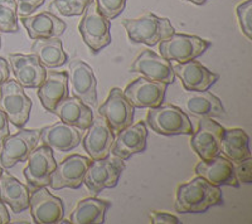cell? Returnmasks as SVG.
Instances as JSON below:
<instances>
[{"label":"cell","instance_id":"obj_1","mask_svg":"<svg viewBox=\"0 0 252 224\" xmlns=\"http://www.w3.org/2000/svg\"><path fill=\"white\" fill-rule=\"evenodd\" d=\"M223 204V196L220 187L209 184L198 176L177 189L175 209L179 213H204L208 208Z\"/></svg>","mask_w":252,"mask_h":224},{"label":"cell","instance_id":"obj_2","mask_svg":"<svg viewBox=\"0 0 252 224\" xmlns=\"http://www.w3.org/2000/svg\"><path fill=\"white\" fill-rule=\"evenodd\" d=\"M123 26L132 43H143L154 47L175 33L168 18L145 13L136 19H124Z\"/></svg>","mask_w":252,"mask_h":224},{"label":"cell","instance_id":"obj_3","mask_svg":"<svg viewBox=\"0 0 252 224\" xmlns=\"http://www.w3.org/2000/svg\"><path fill=\"white\" fill-rule=\"evenodd\" d=\"M146 124L159 135H192L193 125L181 107L163 105L149 109Z\"/></svg>","mask_w":252,"mask_h":224},{"label":"cell","instance_id":"obj_4","mask_svg":"<svg viewBox=\"0 0 252 224\" xmlns=\"http://www.w3.org/2000/svg\"><path fill=\"white\" fill-rule=\"evenodd\" d=\"M110 27V20L98 12L94 0L83 12V17L78 24V32L90 51L96 55L111 43Z\"/></svg>","mask_w":252,"mask_h":224},{"label":"cell","instance_id":"obj_5","mask_svg":"<svg viewBox=\"0 0 252 224\" xmlns=\"http://www.w3.org/2000/svg\"><path fill=\"white\" fill-rule=\"evenodd\" d=\"M124 170L125 163L120 158L109 155L103 159H94L87 168L83 183L90 192L97 196L107 188L116 187Z\"/></svg>","mask_w":252,"mask_h":224},{"label":"cell","instance_id":"obj_6","mask_svg":"<svg viewBox=\"0 0 252 224\" xmlns=\"http://www.w3.org/2000/svg\"><path fill=\"white\" fill-rule=\"evenodd\" d=\"M33 102L24 92V87L20 86L15 80H8L0 86V107L15 127H24L29 118Z\"/></svg>","mask_w":252,"mask_h":224},{"label":"cell","instance_id":"obj_7","mask_svg":"<svg viewBox=\"0 0 252 224\" xmlns=\"http://www.w3.org/2000/svg\"><path fill=\"white\" fill-rule=\"evenodd\" d=\"M211 47V42L197 35L173 34L166 39L161 40L159 51L161 57L166 60H175L178 63H186L203 55Z\"/></svg>","mask_w":252,"mask_h":224},{"label":"cell","instance_id":"obj_8","mask_svg":"<svg viewBox=\"0 0 252 224\" xmlns=\"http://www.w3.org/2000/svg\"><path fill=\"white\" fill-rule=\"evenodd\" d=\"M39 140L40 130H27L22 127L14 135H8L1 146V165L5 169H10L18 163L27 161L31 152L38 146Z\"/></svg>","mask_w":252,"mask_h":224},{"label":"cell","instance_id":"obj_9","mask_svg":"<svg viewBox=\"0 0 252 224\" xmlns=\"http://www.w3.org/2000/svg\"><path fill=\"white\" fill-rule=\"evenodd\" d=\"M28 164L24 168V176L27 180V187L29 192L42 187H48L51 183V176L56 169V159L53 156V150L51 147H35L27 159Z\"/></svg>","mask_w":252,"mask_h":224},{"label":"cell","instance_id":"obj_10","mask_svg":"<svg viewBox=\"0 0 252 224\" xmlns=\"http://www.w3.org/2000/svg\"><path fill=\"white\" fill-rule=\"evenodd\" d=\"M168 84L146 77H139L126 86L123 93L125 98L136 109H152L160 106L165 98Z\"/></svg>","mask_w":252,"mask_h":224},{"label":"cell","instance_id":"obj_11","mask_svg":"<svg viewBox=\"0 0 252 224\" xmlns=\"http://www.w3.org/2000/svg\"><path fill=\"white\" fill-rule=\"evenodd\" d=\"M68 86L73 97H77L87 106H97V80L94 69L83 60L75 59L69 64Z\"/></svg>","mask_w":252,"mask_h":224},{"label":"cell","instance_id":"obj_12","mask_svg":"<svg viewBox=\"0 0 252 224\" xmlns=\"http://www.w3.org/2000/svg\"><path fill=\"white\" fill-rule=\"evenodd\" d=\"M98 113L112 131L119 132L132 124L135 107L126 100L123 91L115 87L110 91L105 104L98 107Z\"/></svg>","mask_w":252,"mask_h":224},{"label":"cell","instance_id":"obj_13","mask_svg":"<svg viewBox=\"0 0 252 224\" xmlns=\"http://www.w3.org/2000/svg\"><path fill=\"white\" fill-rule=\"evenodd\" d=\"M224 127L209 117H201L198 130L193 132L190 146L202 160H209L220 154V141Z\"/></svg>","mask_w":252,"mask_h":224},{"label":"cell","instance_id":"obj_14","mask_svg":"<svg viewBox=\"0 0 252 224\" xmlns=\"http://www.w3.org/2000/svg\"><path fill=\"white\" fill-rule=\"evenodd\" d=\"M91 159L86 156L73 154L68 156L60 164L56 165L51 176L52 189L58 190L63 188H71V189H78L83 184L85 174L89 168Z\"/></svg>","mask_w":252,"mask_h":224},{"label":"cell","instance_id":"obj_15","mask_svg":"<svg viewBox=\"0 0 252 224\" xmlns=\"http://www.w3.org/2000/svg\"><path fill=\"white\" fill-rule=\"evenodd\" d=\"M29 208L34 223H58L64 217L62 199L52 196L46 187L38 188L29 196Z\"/></svg>","mask_w":252,"mask_h":224},{"label":"cell","instance_id":"obj_16","mask_svg":"<svg viewBox=\"0 0 252 224\" xmlns=\"http://www.w3.org/2000/svg\"><path fill=\"white\" fill-rule=\"evenodd\" d=\"M131 72L140 73L143 77L153 81H159L166 84H173L175 81L172 62L150 49H144L132 63Z\"/></svg>","mask_w":252,"mask_h":224},{"label":"cell","instance_id":"obj_17","mask_svg":"<svg viewBox=\"0 0 252 224\" xmlns=\"http://www.w3.org/2000/svg\"><path fill=\"white\" fill-rule=\"evenodd\" d=\"M9 60L12 71L15 76V81L24 88H38L43 84L47 71L39 62L38 57L33 53L9 55Z\"/></svg>","mask_w":252,"mask_h":224},{"label":"cell","instance_id":"obj_18","mask_svg":"<svg viewBox=\"0 0 252 224\" xmlns=\"http://www.w3.org/2000/svg\"><path fill=\"white\" fill-rule=\"evenodd\" d=\"M195 174L216 187H240L235 175V164L226 156L217 155L209 160H202L195 165Z\"/></svg>","mask_w":252,"mask_h":224},{"label":"cell","instance_id":"obj_19","mask_svg":"<svg viewBox=\"0 0 252 224\" xmlns=\"http://www.w3.org/2000/svg\"><path fill=\"white\" fill-rule=\"evenodd\" d=\"M146 139L148 129L145 122L140 121L138 124L130 125L118 132L111 146L112 155L126 160L135 154L144 152L146 149Z\"/></svg>","mask_w":252,"mask_h":224},{"label":"cell","instance_id":"obj_20","mask_svg":"<svg viewBox=\"0 0 252 224\" xmlns=\"http://www.w3.org/2000/svg\"><path fill=\"white\" fill-rule=\"evenodd\" d=\"M174 75L182 81L184 89L192 91H207L216 84L220 76L209 71L197 60H189L186 63H178L173 66Z\"/></svg>","mask_w":252,"mask_h":224},{"label":"cell","instance_id":"obj_21","mask_svg":"<svg viewBox=\"0 0 252 224\" xmlns=\"http://www.w3.org/2000/svg\"><path fill=\"white\" fill-rule=\"evenodd\" d=\"M81 130L63 121L40 130V140L53 151L68 152L81 142Z\"/></svg>","mask_w":252,"mask_h":224},{"label":"cell","instance_id":"obj_22","mask_svg":"<svg viewBox=\"0 0 252 224\" xmlns=\"http://www.w3.org/2000/svg\"><path fill=\"white\" fill-rule=\"evenodd\" d=\"M182 109L197 117H224L226 110L218 97L208 91H192L178 101Z\"/></svg>","mask_w":252,"mask_h":224},{"label":"cell","instance_id":"obj_23","mask_svg":"<svg viewBox=\"0 0 252 224\" xmlns=\"http://www.w3.org/2000/svg\"><path fill=\"white\" fill-rule=\"evenodd\" d=\"M114 140V131L110 129L106 121L103 118H97L92 121V124L87 129V134L82 141L83 149L92 160L103 159L110 155Z\"/></svg>","mask_w":252,"mask_h":224},{"label":"cell","instance_id":"obj_24","mask_svg":"<svg viewBox=\"0 0 252 224\" xmlns=\"http://www.w3.org/2000/svg\"><path fill=\"white\" fill-rule=\"evenodd\" d=\"M20 22L27 29L29 38L33 40L58 38L66 32L67 29V24L63 20L49 12L20 17Z\"/></svg>","mask_w":252,"mask_h":224},{"label":"cell","instance_id":"obj_25","mask_svg":"<svg viewBox=\"0 0 252 224\" xmlns=\"http://www.w3.org/2000/svg\"><path fill=\"white\" fill-rule=\"evenodd\" d=\"M69 96L68 72L48 71L43 84L38 87V97L48 112H53L58 102Z\"/></svg>","mask_w":252,"mask_h":224},{"label":"cell","instance_id":"obj_26","mask_svg":"<svg viewBox=\"0 0 252 224\" xmlns=\"http://www.w3.org/2000/svg\"><path fill=\"white\" fill-rule=\"evenodd\" d=\"M52 113L58 116L63 122L80 130H87L94 121V113L90 106L83 104L80 98L69 96L58 102Z\"/></svg>","mask_w":252,"mask_h":224},{"label":"cell","instance_id":"obj_27","mask_svg":"<svg viewBox=\"0 0 252 224\" xmlns=\"http://www.w3.org/2000/svg\"><path fill=\"white\" fill-rule=\"evenodd\" d=\"M29 196L31 192L28 187L3 170L0 176V200H3L18 214L29 208Z\"/></svg>","mask_w":252,"mask_h":224},{"label":"cell","instance_id":"obj_28","mask_svg":"<svg viewBox=\"0 0 252 224\" xmlns=\"http://www.w3.org/2000/svg\"><path fill=\"white\" fill-rule=\"evenodd\" d=\"M31 51L37 56L40 63L48 68L62 67L68 62V56L63 49L62 40L58 38L35 39Z\"/></svg>","mask_w":252,"mask_h":224},{"label":"cell","instance_id":"obj_29","mask_svg":"<svg viewBox=\"0 0 252 224\" xmlns=\"http://www.w3.org/2000/svg\"><path fill=\"white\" fill-rule=\"evenodd\" d=\"M249 135L242 129L224 130L220 141V152L233 163H240L251 158Z\"/></svg>","mask_w":252,"mask_h":224},{"label":"cell","instance_id":"obj_30","mask_svg":"<svg viewBox=\"0 0 252 224\" xmlns=\"http://www.w3.org/2000/svg\"><path fill=\"white\" fill-rule=\"evenodd\" d=\"M111 203L97 198H86L81 200L72 212L69 222L73 224L105 223V216Z\"/></svg>","mask_w":252,"mask_h":224},{"label":"cell","instance_id":"obj_31","mask_svg":"<svg viewBox=\"0 0 252 224\" xmlns=\"http://www.w3.org/2000/svg\"><path fill=\"white\" fill-rule=\"evenodd\" d=\"M0 32H19L17 0H0Z\"/></svg>","mask_w":252,"mask_h":224},{"label":"cell","instance_id":"obj_32","mask_svg":"<svg viewBox=\"0 0 252 224\" xmlns=\"http://www.w3.org/2000/svg\"><path fill=\"white\" fill-rule=\"evenodd\" d=\"M92 1L94 0H53L49 8L56 9L64 17H76L83 14Z\"/></svg>","mask_w":252,"mask_h":224},{"label":"cell","instance_id":"obj_33","mask_svg":"<svg viewBox=\"0 0 252 224\" xmlns=\"http://www.w3.org/2000/svg\"><path fill=\"white\" fill-rule=\"evenodd\" d=\"M237 18L241 30L249 40H252V0H246L237 6Z\"/></svg>","mask_w":252,"mask_h":224},{"label":"cell","instance_id":"obj_34","mask_svg":"<svg viewBox=\"0 0 252 224\" xmlns=\"http://www.w3.org/2000/svg\"><path fill=\"white\" fill-rule=\"evenodd\" d=\"M126 1L127 0H94L98 12L109 20L115 19L124 12Z\"/></svg>","mask_w":252,"mask_h":224},{"label":"cell","instance_id":"obj_35","mask_svg":"<svg viewBox=\"0 0 252 224\" xmlns=\"http://www.w3.org/2000/svg\"><path fill=\"white\" fill-rule=\"evenodd\" d=\"M235 175L238 183H245V184H250V183H252L251 158L245 159V160L237 163V165H235Z\"/></svg>","mask_w":252,"mask_h":224},{"label":"cell","instance_id":"obj_36","mask_svg":"<svg viewBox=\"0 0 252 224\" xmlns=\"http://www.w3.org/2000/svg\"><path fill=\"white\" fill-rule=\"evenodd\" d=\"M46 0H17L18 14L20 17H27L37 12L40 6L43 5Z\"/></svg>","mask_w":252,"mask_h":224},{"label":"cell","instance_id":"obj_37","mask_svg":"<svg viewBox=\"0 0 252 224\" xmlns=\"http://www.w3.org/2000/svg\"><path fill=\"white\" fill-rule=\"evenodd\" d=\"M150 218H152L154 224H179L181 221L173 214L163 212H152L150 213Z\"/></svg>","mask_w":252,"mask_h":224},{"label":"cell","instance_id":"obj_38","mask_svg":"<svg viewBox=\"0 0 252 224\" xmlns=\"http://www.w3.org/2000/svg\"><path fill=\"white\" fill-rule=\"evenodd\" d=\"M8 135H10L8 116L5 115V112H4L3 110H1V107H0V147L3 146L4 140H5V138Z\"/></svg>","mask_w":252,"mask_h":224},{"label":"cell","instance_id":"obj_39","mask_svg":"<svg viewBox=\"0 0 252 224\" xmlns=\"http://www.w3.org/2000/svg\"><path fill=\"white\" fill-rule=\"evenodd\" d=\"M9 76H10V68H9L8 60L0 57V86L9 80Z\"/></svg>","mask_w":252,"mask_h":224},{"label":"cell","instance_id":"obj_40","mask_svg":"<svg viewBox=\"0 0 252 224\" xmlns=\"http://www.w3.org/2000/svg\"><path fill=\"white\" fill-rule=\"evenodd\" d=\"M10 223V214H9L6 205L3 200H0V224Z\"/></svg>","mask_w":252,"mask_h":224},{"label":"cell","instance_id":"obj_41","mask_svg":"<svg viewBox=\"0 0 252 224\" xmlns=\"http://www.w3.org/2000/svg\"><path fill=\"white\" fill-rule=\"evenodd\" d=\"M186 1H189V3H192V4H195V5H203V4H206L207 0H186Z\"/></svg>","mask_w":252,"mask_h":224},{"label":"cell","instance_id":"obj_42","mask_svg":"<svg viewBox=\"0 0 252 224\" xmlns=\"http://www.w3.org/2000/svg\"><path fill=\"white\" fill-rule=\"evenodd\" d=\"M1 172H3V168H0V176H1Z\"/></svg>","mask_w":252,"mask_h":224},{"label":"cell","instance_id":"obj_43","mask_svg":"<svg viewBox=\"0 0 252 224\" xmlns=\"http://www.w3.org/2000/svg\"><path fill=\"white\" fill-rule=\"evenodd\" d=\"M0 48H1V35H0Z\"/></svg>","mask_w":252,"mask_h":224}]
</instances>
